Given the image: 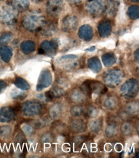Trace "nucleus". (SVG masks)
<instances>
[{
    "mask_svg": "<svg viewBox=\"0 0 139 158\" xmlns=\"http://www.w3.org/2000/svg\"><path fill=\"white\" fill-rule=\"evenodd\" d=\"M128 13L132 19H137L138 17V6H132L129 8Z\"/></svg>",
    "mask_w": 139,
    "mask_h": 158,
    "instance_id": "1",
    "label": "nucleus"
},
{
    "mask_svg": "<svg viewBox=\"0 0 139 158\" xmlns=\"http://www.w3.org/2000/svg\"><path fill=\"white\" fill-rule=\"evenodd\" d=\"M132 1H138V0H132Z\"/></svg>",
    "mask_w": 139,
    "mask_h": 158,
    "instance_id": "2",
    "label": "nucleus"
}]
</instances>
